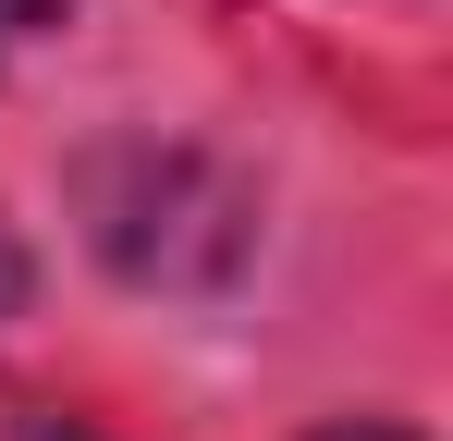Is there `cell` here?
I'll return each mask as SVG.
<instances>
[{"mask_svg": "<svg viewBox=\"0 0 453 441\" xmlns=\"http://www.w3.org/2000/svg\"><path fill=\"white\" fill-rule=\"evenodd\" d=\"M319 441H417V429H319Z\"/></svg>", "mask_w": 453, "mask_h": 441, "instance_id": "1", "label": "cell"}]
</instances>
